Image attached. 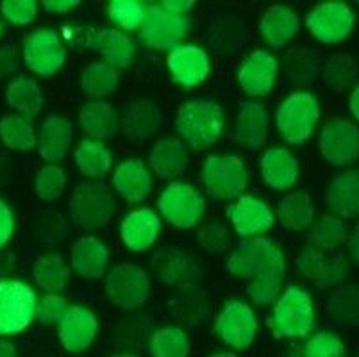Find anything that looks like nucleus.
Here are the masks:
<instances>
[{
	"instance_id": "f257e3e1",
	"label": "nucleus",
	"mask_w": 359,
	"mask_h": 357,
	"mask_svg": "<svg viewBox=\"0 0 359 357\" xmlns=\"http://www.w3.org/2000/svg\"><path fill=\"white\" fill-rule=\"evenodd\" d=\"M225 270L240 279H250L247 295L257 306H272L280 295L286 277L285 254L269 238L241 240L229 255Z\"/></svg>"
},
{
	"instance_id": "f03ea898",
	"label": "nucleus",
	"mask_w": 359,
	"mask_h": 357,
	"mask_svg": "<svg viewBox=\"0 0 359 357\" xmlns=\"http://www.w3.org/2000/svg\"><path fill=\"white\" fill-rule=\"evenodd\" d=\"M175 129L195 152H201L220 140L224 130V111L213 100L191 98L179 109Z\"/></svg>"
},
{
	"instance_id": "7ed1b4c3",
	"label": "nucleus",
	"mask_w": 359,
	"mask_h": 357,
	"mask_svg": "<svg viewBox=\"0 0 359 357\" xmlns=\"http://www.w3.org/2000/svg\"><path fill=\"white\" fill-rule=\"evenodd\" d=\"M68 208L75 227L81 231H93L109 224L118 204L104 182H83L70 195Z\"/></svg>"
},
{
	"instance_id": "20e7f679",
	"label": "nucleus",
	"mask_w": 359,
	"mask_h": 357,
	"mask_svg": "<svg viewBox=\"0 0 359 357\" xmlns=\"http://www.w3.org/2000/svg\"><path fill=\"white\" fill-rule=\"evenodd\" d=\"M270 327L276 338H306L315 329V307L308 291L290 286L279 295Z\"/></svg>"
},
{
	"instance_id": "39448f33",
	"label": "nucleus",
	"mask_w": 359,
	"mask_h": 357,
	"mask_svg": "<svg viewBox=\"0 0 359 357\" xmlns=\"http://www.w3.org/2000/svg\"><path fill=\"white\" fill-rule=\"evenodd\" d=\"M320 120L318 100L309 91H295L277 109V129L288 145H302L313 136Z\"/></svg>"
},
{
	"instance_id": "423d86ee",
	"label": "nucleus",
	"mask_w": 359,
	"mask_h": 357,
	"mask_svg": "<svg viewBox=\"0 0 359 357\" xmlns=\"http://www.w3.org/2000/svg\"><path fill=\"white\" fill-rule=\"evenodd\" d=\"M202 182L213 201H231L247 189L249 172L238 156L211 154L202 166Z\"/></svg>"
},
{
	"instance_id": "0eeeda50",
	"label": "nucleus",
	"mask_w": 359,
	"mask_h": 357,
	"mask_svg": "<svg viewBox=\"0 0 359 357\" xmlns=\"http://www.w3.org/2000/svg\"><path fill=\"white\" fill-rule=\"evenodd\" d=\"M36 293L20 281H0V334L22 332L36 318Z\"/></svg>"
},
{
	"instance_id": "6e6552de",
	"label": "nucleus",
	"mask_w": 359,
	"mask_h": 357,
	"mask_svg": "<svg viewBox=\"0 0 359 357\" xmlns=\"http://www.w3.org/2000/svg\"><path fill=\"white\" fill-rule=\"evenodd\" d=\"M150 277L142 267L120 263L106 277V293L111 304L120 309H138L150 297Z\"/></svg>"
},
{
	"instance_id": "1a4fd4ad",
	"label": "nucleus",
	"mask_w": 359,
	"mask_h": 357,
	"mask_svg": "<svg viewBox=\"0 0 359 357\" xmlns=\"http://www.w3.org/2000/svg\"><path fill=\"white\" fill-rule=\"evenodd\" d=\"M163 218L177 229H191L204 215V196L186 182H172L163 189L158 201Z\"/></svg>"
},
{
	"instance_id": "9d476101",
	"label": "nucleus",
	"mask_w": 359,
	"mask_h": 357,
	"mask_svg": "<svg viewBox=\"0 0 359 357\" xmlns=\"http://www.w3.org/2000/svg\"><path fill=\"white\" fill-rule=\"evenodd\" d=\"M191 22L186 16L166 11L161 4L149 6L145 24L140 29V41L154 50H172L190 34Z\"/></svg>"
},
{
	"instance_id": "9b49d317",
	"label": "nucleus",
	"mask_w": 359,
	"mask_h": 357,
	"mask_svg": "<svg viewBox=\"0 0 359 357\" xmlns=\"http://www.w3.org/2000/svg\"><path fill=\"white\" fill-rule=\"evenodd\" d=\"M297 270L320 290H329L344 283L348 274V261L341 252L327 255L324 250L306 245L295 260Z\"/></svg>"
},
{
	"instance_id": "f8f14e48",
	"label": "nucleus",
	"mask_w": 359,
	"mask_h": 357,
	"mask_svg": "<svg viewBox=\"0 0 359 357\" xmlns=\"http://www.w3.org/2000/svg\"><path fill=\"white\" fill-rule=\"evenodd\" d=\"M22 54L25 65L41 77L57 74L67 61V50L61 43L60 34L50 29H40L25 36Z\"/></svg>"
},
{
	"instance_id": "ddd939ff",
	"label": "nucleus",
	"mask_w": 359,
	"mask_h": 357,
	"mask_svg": "<svg viewBox=\"0 0 359 357\" xmlns=\"http://www.w3.org/2000/svg\"><path fill=\"white\" fill-rule=\"evenodd\" d=\"M320 152L334 166H347L359 159V127L345 118L325 123L318 137Z\"/></svg>"
},
{
	"instance_id": "4468645a",
	"label": "nucleus",
	"mask_w": 359,
	"mask_h": 357,
	"mask_svg": "<svg viewBox=\"0 0 359 357\" xmlns=\"http://www.w3.org/2000/svg\"><path fill=\"white\" fill-rule=\"evenodd\" d=\"M355 15L344 2H325L311 9L306 18L309 32L322 43H339L348 38Z\"/></svg>"
},
{
	"instance_id": "2eb2a0df",
	"label": "nucleus",
	"mask_w": 359,
	"mask_h": 357,
	"mask_svg": "<svg viewBox=\"0 0 359 357\" xmlns=\"http://www.w3.org/2000/svg\"><path fill=\"white\" fill-rule=\"evenodd\" d=\"M215 332L225 345L247 349L257 334V318L252 307L240 300H231L224 306L215 322Z\"/></svg>"
},
{
	"instance_id": "dca6fc26",
	"label": "nucleus",
	"mask_w": 359,
	"mask_h": 357,
	"mask_svg": "<svg viewBox=\"0 0 359 357\" xmlns=\"http://www.w3.org/2000/svg\"><path fill=\"white\" fill-rule=\"evenodd\" d=\"M227 218L233 224L236 234L243 240L266 234L276 224V216L269 204L249 195L240 196L234 204L227 208Z\"/></svg>"
},
{
	"instance_id": "f3484780",
	"label": "nucleus",
	"mask_w": 359,
	"mask_h": 357,
	"mask_svg": "<svg viewBox=\"0 0 359 357\" xmlns=\"http://www.w3.org/2000/svg\"><path fill=\"white\" fill-rule=\"evenodd\" d=\"M166 65L175 81L186 90L204 83L211 70L210 58L204 48L197 45H177L172 48L166 58Z\"/></svg>"
},
{
	"instance_id": "a211bd4d",
	"label": "nucleus",
	"mask_w": 359,
	"mask_h": 357,
	"mask_svg": "<svg viewBox=\"0 0 359 357\" xmlns=\"http://www.w3.org/2000/svg\"><path fill=\"white\" fill-rule=\"evenodd\" d=\"M86 45L104 58V63L118 68H129L135 63V41L118 29L97 27L88 31Z\"/></svg>"
},
{
	"instance_id": "6ab92c4d",
	"label": "nucleus",
	"mask_w": 359,
	"mask_h": 357,
	"mask_svg": "<svg viewBox=\"0 0 359 357\" xmlns=\"http://www.w3.org/2000/svg\"><path fill=\"white\" fill-rule=\"evenodd\" d=\"M279 63L270 52L254 50L238 72V83L249 97H264L276 86Z\"/></svg>"
},
{
	"instance_id": "aec40b11",
	"label": "nucleus",
	"mask_w": 359,
	"mask_h": 357,
	"mask_svg": "<svg viewBox=\"0 0 359 357\" xmlns=\"http://www.w3.org/2000/svg\"><path fill=\"white\" fill-rule=\"evenodd\" d=\"M99 330L93 311L84 306H72L57 327V334L65 349L72 353H79L93 343Z\"/></svg>"
},
{
	"instance_id": "412c9836",
	"label": "nucleus",
	"mask_w": 359,
	"mask_h": 357,
	"mask_svg": "<svg viewBox=\"0 0 359 357\" xmlns=\"http://www.w3.org/2000/svg\"><path fill=\"white\" fill-rule=\"evenodd\" d=\"M270 133V114L259 102H241L234 122L233 136L236 143L249 150L263 149Z\"/></svg>"
},
{
	"instance_id": "4be33fe9",
	"label": "nucleus",
	"mask_w": 359,
	"mask_h": 357,
	"mask_svg": "<svg viewBox=\"0 0 359 357\" xmlns=\"http://www.w3.org/2000/svg\"><path fill=\"white\" fill-rule=\"evenodd\" d=\"M113 188L127 204H140L152 193L154 179L142 159H126L120 163L113 175Z\"/></svg>"
},
{
	"instance_id": "5701e85b",
	"label": "nucleus",
	"mask_w": 359,
	"mask_h": 357,
	"mask_svg": "<svg viewBox=\"0 0 359 357\" xmlns=\"http://www.w3.org/2000/svg\"><path fill=\"white\" fill-rule=\"evenodd\" d=\"M161 232V220L152 209H136L123 218L120 234L126 247L133 252L149 250Z\"/></svg>"
},
{
	"instance_id": "b1692460",
	"label": "nucleus",
	"mask_w": 359,
	"mask_h": 357,
	"mask_svg": "<svg viewBox=\"0 0 359 357\" xmlns=\"http://www.w3.org/2000/svg\"><path fill=\"white\" fill-rule=\"evenodd\" d=\"M325 206L338 218H359V168L339 173L325 189Z\"/></svg>"
},
{
	"instance_id": "393cba45",
	"label": "nucleus",
	"mask_w": 359,
	"mask_h": 357,
	"mask_svg": "<svg viewBox=\"0 0 359 357\" xmlns=\"http://www.w3.org/2000/svg\"><path fill=\"white\" fill-rule=\"evenodd\" d=\"M161 122L163 116L159 107L152 100L138 98V100L127 104L120 126H122L123 134L129 140L143 142V140H149L158 133Z\"/></svg>"
},
{
	"instance_id": "a878e982",
	"label": "nucleus",
	"mask_w": 359,
	"mask_h": 357,
	"mask_svg": "<svg viewBox=\"0 0 359 357\" xmlns=\"http://www.w3.org/2000/svg\"><path fill=\"white\" fill-rule=\"evenodd\" d=\"M109 263L107 247L95 236H83L72 247V268L83 279L97 281L106 274Z\"/></svg>"
},
{
	"instance_id": "bb28decb",
	"label": "nucleus",
	"mask_w": 359,
	"mask_h": 357,
	"mask_svg": "<svg viewBox=\"0 0 359 357\" xmlns=\"http://www.w3.org/2000/svg\"><path fill=\"white\" fill-rule=\"evenodd\" d=\"M300 29V18L288 6H270L259 22V31L266 45L272 48H283L297 36Z\"/></svg>"
},
{
	"instance_id": "cd10ccee",
	"label": "nucleus",
	"mask_w": 359,
	"mask_h": 357,
	"mask_svg": "<svg viewBox=\"0 0 359 357\" xmlns=\"http://www.w3.org/2000/svg\"><path fill=\"white\" fill-rule=\"evenodd\" d=\"M150 168L159 179H175L188 168L190 157L186 145L177 137H161L149 154Z\"/></svg>"
},
{
	"instance_id": "c85d7f7f",
	"label": "nucleus",
	"mask_w": 359,
	"mask_h": 357,
	"mask_svg": "<svg viewBox=\"0 0 359 357\" xmlns=\"http://www.w3.org/2000/svg\"><path fill=\"white\" fill-rule=\"evenodd\" d=\"M261 173L270 188L286 191L299 181V161L290 150L273 147L261 157Z\"/></svg>"
},
{
	"instance_id": "c756f323",
	"label": "nucleus",
	"mask_w": 359,
	"mask_h": 357,
	"mask_svg": "<svg viewBox=\"0 0 359 357\" xmlns=\"http://www.w3.org/2000/svg\"><path fill=\"white\" fill-rule=\"evenodd\" d=\"M79 127L91 140H111L118 133V113L106 100H90L79 111Z\"/></svg>"
},
{
	"instance_id": "7c9ffc66",
	"label": "nucleus",
	"mask_w": 359,
	"mask_h": 357,
	"mask_svg": "<svg viewBox=\"0 0 359 357\" xmlns=\"http://www.w3.org/2000/svg\"><path fill=\"white\" fill-rule=\"evenodd\" d=\"M154 275L165 284H181L197 275V263L177 247H163L152 255Z\"/></svg>"
},
{
	"instance_id": "2f4dec72",
	"label": "nucleus",
	"mask_w": 359,
	"mask_h": 357,
	"mask_svg": "<svg viewBox=\"0 0 359 357\" xmlns=\"http://www.w3.org/2000/svg\"><path fill=\"white\" fill-rule=\"evenodd\" d=\"M74 140V127L67 118L50 116L40 127L38 136V152L48 163L65 159Z\"/></svg>"
},
{
	"instance_id": "473e14b6",
	"label": "nucleus",
	"mask_w": 359,
	"mask_h": 357,
	"mask_svg": "<svg viewBox=\"0 0 359 357\" xmlns=\"http://www.w3.org/2000/svg\"><path fill=\"white\" fill-rule=\"evenodd\" d=\"M277 218L280 225L288 231H306L311 227L315 220V208L311 204V196L304 191L286 193L277 204Z\"/></svg>"
},
{
	"instance_id": "72a5a7b5",
	"label": "nucleus",
	"mask_w": 359,
	"mask_h": 357,
	"mask_svg": "<svg viewBox=\"0 0 359 357\" xmlns=\"http://www.w3.org/2000/svg\"><path fill=\"white\" fill-rule=\"evenodd\" d=\"M6 98H8L9 106L27 120L38 116L41 106H43V95H41L40 86L34 79L27 77V75L13 79L6 91Z\"/></svg>"
},
{
	"instance_id": "f704fd0d",
	"label": "nucleus",
	"mask_w": 359,
	"mask_h": 357,
	"mask_svg": "<svg viewBox=\"0 0 359 357\" xmlns=\"http://www.w3.org/2000/svg\"><path fill=\"white\" fill-rule=\"evenodd\" d=\"M79 86L91 100H102L118 88V70L104 61H95L81 74Z\"/></svg>"
},
{
	"instance_id": "c9c22d12",
	"label": "nucleus",
	"mask_w": 359,
	"mask_h": 357,
	"mask_svg": "<svg viewBox=\"0 0 359 357\" xmlns=\"http://www.w3.org/2000/svg\"><path fill=\"white\" fill-rule=\"evenodd\" d=\"M75 165L81 170V173L90 179H99L104 177L113 166V156L109 149L104 145V142L97 140H83L77 145L74 154Z\"/></svg>"
},
{
	"instance_id": "e433bc0d",
	"label": "nucleus",
	"mask_w": 359,
	"mask_h": 357,
	"mask_svg": "<svg viewBox=\"0 0 359 357\" xmlns=\"http://www.w3.org/2000/svg\"><path fill=\"white\" fill-rule=\"evenodd\" d=\"M32 277L45 293H57L67 288L70 279V268L61 254H47L34 263Z\"/></svg>"
},
{
	"instance_id": "4c0bfd02",
	"label": "nucleus",
	"mask_w": 359,
	"mask_h": 357,
	"mask_svg": "<svg viewBox=\"0 0 359 357\" xmlns=\"http://www.w3.org/2000/svg\"><path fill=\"white\" fill-rule=\"evenodd\" d=\"M0 140L6 147L20 152H29L38 143L31 120L20 114H8L0 120Z\"/></svg>"
},
{
	"instance_id": "58836bf2",
	"label": "nucleus",
	"mask_w": 359,
	"mask_h": 357,
	"mask_svg": "<svg viewBox=\"0 0 359 357\" xmlns=\"http://www.w3.org/2000/svg\"><path fill=\"white\" fill-rule=\"evenodd\" d=\"M327 314L336 323L355 325L359 323V288H338L327 300Z\"/></svg>"
},
{
	"instance_id": "ea45409f",
	"label": "nucleus",
	"mask_w": 359,
	"mask_h": 357,
	"mask_svg": "<svg viewBox=\"0 0 359 357\" xmlns=\"http://www.w3.org/2000/svg\"><path fill=\"white\" fill-rule=\"evenodd\" d=\"M347 238L348 232L344 220L331 215L320 216L309 232V241L320 250H336Z\"/></svg>"
},
{
	"instance_id": "a19ab883",
	"label": "nucleus",
	"mask_w": 359,
	"mask_h": 357,
	"mask_svg": "<svg viewBox=\"0 0 359 357\" xmlns=\"http://www.w3.org/2000/svg\"><path fill=\"white\" fill-rule=\"evenodd\" d=\"M152 357H188L190 342L179 327H163L150 339Z\"/></svg>"
},
{
	"instance_id": "79ce46f5",
	"label": "nucleus",
	"mask_w": 359,
	"mask_h": 357,
	"mask_svg": "<svg viewBox=\"0 0 359 357\" xmlns=\"http://www.w3.org/2000/svg\"><path fill=\"white\" fill-rule=\"evenodd\" d=\"M355 77H358V67L351 55L344 52H334L329 55L322 70V79L327 86L334 90H347Z\"/></svg>"
},
{
	"instance_id": "37998d69",
	"label": "nucleus",
	"mask_w": 359,
	"mask_h": 357,
	"mask_svg": "<svg viewBox=\"0 0 359 357\" xmlns=\"http://www.w3.org/2000/svg\"><path fill=\"white\" fill-rule=\"evenodd\" d=\"M149 4L140 0H113L107 6V16L123 31H138L145 24Z\"/></svg>"
},
{
	"instance_id": "c03bdc74",
	"label": "nucleus",
	"mask_w": 359,
	"mask_h": 357,
	"mask_svg": "<svg viewBox=\"0 0 359 357\" xmlns=\"http://www.w3.org/2000/svg\"><path fill=\"white\" fill-rule=\"evenodd\" d=\"M36 193L43 202H54L61 196L67 188V173L61 166L48 165L36 175Z\"/></svg>"
},
{
	"instance_id": "a18cd8bd",
	"label": "nucleus",
	"mask_w": 359,
	"mask_h": 357,
	"mask_svg": "<svg viewBox=\"0 0 359 357\" xmlns=\"http://www.w3.org/2000/svg\"><path fill=\"white\" fill-rule=\"evenodd\" d=\"M288 74L295 83H311L316 77V55L313 54L308 45H299L292 48L286 58Z\"/></svg>"
},
{
	"instance_id": "49530a36",
	"label": "nucleus",
	"mask_w": 359,
	"mask_h": 357,
	"mask_svg": "<svg viewBox=\"0 0 359 357\" xmlns=\"http://www.w3.org/2000/svg\"><path fill=\"white\" fill-rule=\"evenodd\" d=\"M198 243L210 254H222L231 245L229 227L220 220H211L198 229Z\"/></svg>"
},
{
	"instance_id": "de8ad7c7",
	"label": "nucleus",
	"mask_w": 359,
	"mask_h": 357,
	"mask_svg": "<svg viewBox=\"0 0 359 357\" xmlns=\"http://www.w3.org/2000/svg\"><path fill=\"white\" fill-rule=\"evenodd\" d=\"M304 357H345V345L338 334L322 330L308 339Z\"/></svg>"
},
{
	"instance_id": "09e8293b",
	"label": "nucleus",
	"mask_w": 359,
	"mask_h": 357,
	"mask_svg": "<svg viewBox=\"0 0 359 357\" xmlns=\"http://www.w3.org/2000/svg\"><path fill=\"white\" fill-rule=\"evenodd\" d=\"M68 309H70V306H68L65 297L57 293H48L36 306V318L41 325H60Z\"/></svg>"
},
{
	"instance_id": "8fccbe9b",
	"label": "nucleus",
	"mask_w": 359,
	"mask_h": 357,
	"mask_svg": "<svg viewBox=\"0 0 359 357\" xmlns=\"http://www.w3.org/2000/svg\"><path fill=\"white\" fill-rule=\"evenodd\" d=\"M0 11L15 25H29L38 15V4L34 0H4Z\"/></svg>"
},
{
	"instance_id": "3c124183",
	"label": "nucleus",
	"mask_w": 359,
	"mask_h": 357,
	"mask_svg": "<svg viewBox=\"0 0 359 357\" xmlns=\"http://www.w3.org/2000/svg\"><path fill=\"white\" fill-rule=\"evenodd\" d=\"M15 231V218L9 206L0 198V247H4Z\"/></svg>"
},
{
	"instance_id": "603ef678",
	"label": "nucleus",
	"mask_w": 359,
	"mask_h": 357,
	"mask_svg": "<svg viewBox=\"0 0 359 357\" xmlns=\"http://www.w3.org/2000/svg\"><path fill=\"white\" fill-rule=\"evenodd\" d=\"M16 70H18V61H16L15 50L13 47L6 45L0 48V79L8 77Z\"/></svg>"
},
{
	"instance_id": "864d4df0",
	"label": "nucleus",
	"mask_w": 359,
	"mask_h": 357,
	"mask_svg": "<svg viewBox=\"0 0 359 357\" xmlns=\"http://www.w3.org/2000/svg\"><path fill=\"white\" fill-rule=\"evenodd\" d=\"M79 6V0H43V9L50 15H65Z\"/></svg>"
},
{
	"instance_id": "5fc2aeb1",
	"label": "nucleus",
	"mask_w": 359,
	"mask_h": 357,
	"mask_svg": "<svg viewBox=\"0 0 359 357\" xmlns=\"http://www.w3.org/2000/svg\"><path fill=\"white\" fill-rule=\"evenodd\" d=\"M161 6L166 11L184 16L195 6V0H165V2H161Z\"/></svg>"
},
{
	"instance_id": "6e6d98bb",
	"label": "nucleus",
	"mask_w": 359,
	"mask_h": 357,
	"mask_svg": "<svg viewBox=\"0 0 359 357\" xmlns=\"http://www.w3.org/2000/svg\"><path fill=\"white\" fill-rule=\"evenodd\" d=\"M347 247H348V255L354 263L359 264V224L352 229V232L347 238Z\"/></svg>"
},
{
	"instance_id": "4d7b16f0",
	"label": "nucleus",
	"mask_w": 359,
	"mask_h": 357,
	"mask_svg": "<svg viewBox=\"0 0 359 357\" xmlns=\"http://www.w3.org/2000/svg\"><path fill=\"white\" fill-rule=\"evenodd\" d=\"M0 357H16V349L8 339H0Z\"/></svg>"
},
{
	"instance_id": "13d9d810",
	"label": "nucleus",
	"mask_w": 359,
	"mask_h": 357,
	"mask_svg": "<svg viewBox=\"0 0 359 357\" xmlns=\"http://www.w3.org/2000/svg\"><path fill=\"white\" fill-rule=\"evenodd\" d=\"M351 111L354 114V118L359 122V86L352 91L351 95Z\"/></svg>"
},
{
	"instance_id": "bf43d9fd",
	"label": "nucleus",
	"mask_w": 359,
	"mask_h": 357,
	"mask_svg": "<svg viewBox=\"0 0 359 357\" xmlns=\"http://www.w3.org/2000/svg\"><path fill=\"white\" fill-rule=\"evenodd\" d=\"M211 357H238V356L233 352H220V353H215V356H211Z\"/></svg>"
},
{
	"instance_id": "052dcab7",
	"label": "nucleus",
	"mask_w": 359,
	"mask_h": 357,
	"mask_svg": "<svg viewBox=\"0 0 359 357\" xmlns=\"http://www.w3.org/2000/svg\"><path fill=\"white\" fill-rule=\"evenodd\" d=\"M111 357H138L135 353H116V356H111Z\"/></svg>"
},
{
	"instance_id": "680f3d73",
	"label": "nucleus",
	"mask_w": 359,
	"mask_h": 357,
	"mask_svg": "<svg viewBox=\"0 0 359 357\" xmlns=\"http://www.w3.org/2000/svg\"><path fill=\"white\" fill-rule=\"evenodd\" d=\"M2 32H4V25H2V22H0V36H2Z\"/></svg>"
},
{
	"instance_id": "e2e57ef3",
	"label": "nucleus",
	"mask_w": 359,
	"mask_h": 357,
	"mask_svg": "<svg viewBox=\"0 0 359 357\" xmlns=\"http://www.w3.org/2000/svg\"><path fill=\"white\" fill-rule=\"evenodd\" d=\"M355 357H359V353H358V356H355Z\"/></svg>"
}]
</instances>
